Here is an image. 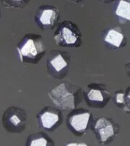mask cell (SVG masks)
I'll use <instances>...</instances> for the list:
<instances>
[{
    "mask_svg": "<svg viewBox=\"0 0 130 146\" xmlns=\"http://www.w3.org/2000/svg\"><path fill=\"white\" fill-rule=\"evenodd\" d=\"M48 95L59 109L63 111H72L76 109L82 101L83 91L76 84L63 82L51 89Z\"/></svg>",
    "mask_w": 130,
    "mask_h": 146,
    "instance_id": "obj_1",
    "label": "cell"
},
{
    "mask_svg": "<svg viewBox=\"0 0 130 146\" xmlns=\"http://www.w3.org/2000/svg\"><path fill=\"white\" fill-rule=\"evenodd\" d=\"M19 59L21 62L37 64L46 55V47L43 36L40 34H27L17 46Z\"/></svg>",
    "mask_w": 130,
    "mask_h": 146,
    "instance_id": "obj_2",
    "label": "cell"
},
{
    "mask_svg": "<svg viewBox=\"0 0 130 146\" xmlns=\"http://www.w3.org/2000/svg\"><path fill=\"white\" fill-rule=\"evenodd\" d=\"M91 129L96 141L102 145L112 143L120 131V125L108 116H100L92 120Z\"/></svg>",
    "mask_w": 130,
    "mask_h": 146,
    "instance_id": "obj_3",
    "label": "cell"
},
{
    "mask_svg": "<svg viewBox=\"0 0 130 146\" xmlns=\"http://www.w3.org/2000/svg\"><path fill=\"white\" fill-rule=\"evenodd\" d=\"M54 40L61 47L78 48L83 43V35L75 23L64 21L58 25L54 33Z\"/></svg>",
    "mask_w": 130,
    "mask_h": 146,
    "instance_id": "obj_4",
    "label": "cell"
},
{
    "mask_svg": "<svg viewBox=\"0 0 130 146\" xmlns=\"http://www.w3.org/2000/svg\"><path fill=\"white\" fill-rule=\"evenodd\" d=\"M71 56L65 50H51L47 57V75L55 80L63 79L68 75Z\"/></svg>",
    "mask_w": 130,
    "mask_h": 146,
    "instance_id": "obj_5",
    "label": "cell"
},
{
    "mask_svg": "<svg viewBox=\"0 0 130 146\" xmlns=\"http://www.w3.org/2000/svg\"><path fill=\"white\" fill-rule=\"evenodd\" d=\"M83 98L88 107L101 110L113 99V94L105 84L91 83L83 90Z\"/></svg>",
    "mask_w": 130,
    "mask_h": 146,
    "instance_id": "obj_6",
    "label": "cell"
},
{
    "mask_svg": "<svg viewBox=\"0 0 130 146\" xmlns=\"http://www.w3.org/2000/svg\"><path fill=\"white\" fill-rule=\"evenodd\" d=\"M2 125L9 133L20 134L27 125L26 111L21 107H9L2 115Z\"/></svg>",
    "mask_w": 130,
    "mask_h": 146,
    "instance_id": "obj_7",
    "label": "cell"
},
{
    "mask_svg": "<svg viewBox=\"0 0 130 146\" xmlns=\"http://www.w3.org/2000/svg\"><path fill=\"white\" fill-rule=\"evenodd\" d=\"M92 112L86 109H75L67 118L68 129L78 136L84 135L92 122Z\"/></svg>",
    "mask_w": 130,
    "mask_h": 146,
    "instance_id": "obj_8",
    "label": "cell"
},
{
    "mask_svg": "<svg viewBox=\"0 0 130 146\" xmlns=\"http://www.w3.org/2000/svg\"><path fill=\"white\" fill-rule=\"evenodd\" d=\"M40 127L48 131H53L60 126L63 121L62 113L58 107H46L36 116Z\"/></svg>",
    "mask_w": 130,
    "mask_h": 146,
    "instance_id": "obj_9",
    "label": "cell"
},
{
    "mask_svg": "<svg viewBox=\"0 0 130 146\" xmlns=\"http://www.w3.org/2000/svg\"><path fill=\"white\" fill-rule=\"evenodd\" d=\"M103 40L105 46L109 50H119L127 44L125 31L119 26L109 27L103 33Z\"/></svg>",
    "mask_w": 130,
    "mask_h": 146,
    "instance_id": "obj_10",
    "label": "cell"
},
{
    "mask_svg": "<svg viewBox=\"0 0 130 146\" xmlns=\"http://www.w3.org/2000/svg\"><path fill=\"white\" fill-rule=\"evenodd\" d=\"M59 10L54 7H43L39 9L35 16V21L43 30H51L59 20Z\"/></svg>",
    "mask_w": 130,
    "mask_h": 146,
    "instance_id": "obj_11",
    "label": "cell"
},
{
    "mask_svg": "<svg viewBox=\"0 0 130 146\" xmlns=\"http://www.w3.org/2000/svg\"><path fill=\"white\" fill-rule=\"evenodd\" d=\"M114 104L123 111L130 113V85L124 89L116 91L113 95Z\"/></svg>",
    "mask_w": 130,
    "mask_h": 146,
    "instance_id": "obj_12",
    "label": "cell"
},
{
    "mask_svg": "<svg viewBox=\"0 0 130 146\" xmlns=\"http://www.w3.org/2000/svg\"><path fill=\"white\" fill-rule=\"evenodd\" d=\"M115 15L119 23L125 25L130 22V2L119 0L115 9Z\"/></svg>",
    "mask_w": 130,
    "mask_h": 146,
    "instance_id": "obj_13",
    "label": "cell"
},
{
    "mask_svg": "<svg viewBox=\"0 0 130 146\" xmlns=\"http://www.w3.org/2000/svg\"><path fill=\"white\" fill-rule=\"evenodd\" d=\"M54 145L55 143L50 136L44 132H37L31 135L26 143L27 146H49Z\"/></svg>",
    "mask_w": 130,
    "mask_h": 146,
    "instance_id": "obj_14",
    "label": "cell"
},
{
    "mask_svg": "<svg viewBox=\"0 0 130 146\" xmlns=\"http://www.w3.org/2000/svg\"><path fill=\"white\" fill-rule=\"evenodd\" d=\"M10 2L12 3L11 7H18L20 6L21 3L24 1V0H9Z\"/></svg>",
    "mask_w": 130,
    "mask_h": 146,
    "instance_id": "obj_15",
    "label": "cell"
},
{
    "mask_svg": "<svg viewBox=\"0 0 130 146\" xmlns=\"http://www.w3.org/2000/svg\"><path fill=\"white\" fill-rule=\"evenodd\" d=\"M124 68H125V72L127 73V75L129 77H130V60L124 66Z\"/></svg>",
    "mask_w": 130,
    "mask_h": 146,
    "instance_id": "obj_16",
    "label": "cell"
},
{
    "mask_svg": "<svg viewBox=\"0 0 130 146\" xmlns=\"http://www.w3.org/2000/svg\"><path fill=\"white\" fill-rule=\"evenodd\" d=\"M67 145H87L86 144H83V143H68L67 144Z\"/></svg>",
    "mask_w": 130,
    "mask_h": 146,
    "instance_id": "obj_17",
    "label": "cell"
}]
</instances>
